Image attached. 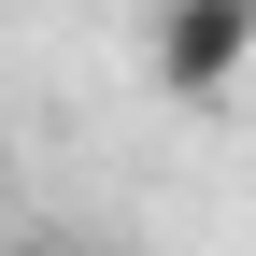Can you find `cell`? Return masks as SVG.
<instances>
[{"label":"cell","mask_w":256,"mask_h":256,"mask_svg":"<svg viewBox=\"0 0 256 256\" xmlns=\"http://www.w3.org/2000/svg\"><path fill=\"white\" fill-rule=\"evenodd\" d=\"M142 57L171 100H228L256 72V0H142Z\"/></svg>","instance_id":"cell-1"}]
</instances>
